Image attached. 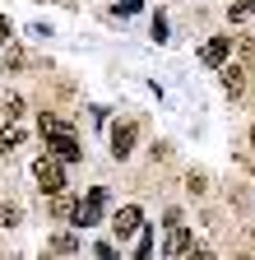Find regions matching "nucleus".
<instances>
[{
    "mask_svg": "<svg viewBox=\"0 0 255 260\" xmlns=\"http://www.w3.org/2000/svg\"><path fill=\"white\" fill-rule=\"evenodd\" d=\"M228 14H232V23H241V19H250V14H255V0H246V5H232Z\"/></svg>",
    "mask_w": 255,
    "mask_h": 260,
    "instance_id": "10",
    "label": "nucleus"
},
{
    "mask_svg": "<svg viewBox=\"0 0 255 260\" xmlns=\"http://www.w3.org/2000/svg\"><path fill=\"white\" fill-rule=\"evenodd\" d=\"M250 144H255V125H250Z\"/></svg>",
    "mask_w": 255,
    "mask_h": 260,
    "instance_id": "17",
    "label": "nucleus"
},
{
    "mask_svg": "<svg viewBox=\"0 0 255 260\" xmlns=\"http://www.w3.org/2000/svg\"><path fill=\"white\" fill-rule=\"evenodd\" d=\"M241 84H246V79H241V70H237V65H228V70H223V88L237 98V93H241Z\"/></svg>",
    "mask_w": 255,
    "mask_h": 260,
    "instance_id": "8",
    "label": "nucleus"
},
{
    "mask_svg": "<svg viewBox=\"0 0 255 260\" xmlns=\"http://www.w3.org/2000/svg\"><path fill=\"white\" fill-rule=\"evenodd\" d=\"M98 260H121V255H116V246H112V242H102V246H98Z\"/></svg>",
    "mask_w": 255,
    "mask_h": 260,
    "instance_id": "14",
    "label": "nucleus"
},
{
    "mask_svg": "<svg viewBox=\"0 0 255 260\" xmlns=\"http://www.w3.org/2000/svg\"><path fill=\"white\" fill-rule=\"evenodd\" d=\"M153 255V233H139V251H135V260H149Z\"/></svg>",
    "mask_w": 255,
    "mask_h": 260,
    "instance_id": "11",
    "label": "nucleus"
},
{
    "mask_svg": "<svg viewBox=\"0 0 255 260\" xmlns=\"http://www.w3.org/2000/svg\"><path fill=\"white\" fill-rule=\"evenodd\" d=\"M228 51H232V38H213V42H204L200 60H204V65H223V60H228Z\"/></svg>",
    "mask_w": 255,
    "mask_h": 260,
    "instance_id": "7",
    "label": "nucleus"
},
{
    "mask_svg": "<svg viewBox=\"0 0 255 260\" xmlns=\"http://www.w3.org/2000/svg\"><path fill=\"white\" fill-rule=\"evenodd\" d=\"M47 158H56V162H75V158H79V144H75V135H70V125L56 130V135H47Z\"/></svg>",
    "mask_w": 255,
    "mask_h": 260,
    "instance_id": "4",
    "label": "nucleus"
},
{
    "mask_svg": "<svg viewBox=\"0 0 255 260\" xmlns=\"http://www.w3.org/2000/svg\"><path fill=\"white\" fill-rule=\"evenodd\" d=\"M102 209H107V190H102V186H93L84 200L75 205V223H79V228H93V223L102 218Z\"/></svg>",
    "mask_w": 255,
    "mask_h": 260,
    "instance_id": "2",
    "label": "nucleus"
},
{
    "mask_svg": "<svg viewBox=\"0 0 255 260\" xmlns=\"http://www.w3.org/2000/svg\"><path fill=\"white\" fill-rule=\"evenodd\" d=\"M0 42H10V19L0 14Z\"/></svg>",
    "mask_w": 255,
    "mask_h": 260,
    "instance_id": "16",
    "label": "nucleus"
},
{
    "mask_svg": "<svg viewBox=\"0 0 255 260\" xmlns=\"http://www.w3.org/2000/svg\"><path fill=\"white\" fill-rule=\"evenodd\" d=\"M190 255V228L181 223V214H167V242H163V260H186Z\"/></svg>",
    "mask_w": 255,
    "mask_h": 260,
    "instance_id": "1",
    "label": "nucleus"
},
{
    "mask_svg": "<svg viewBox=\"0 0 255 260\" xmlns=\"http://www.w3.org/2000/svg\"><path fill=\"white\" fill-rule=\"evenodd\" d=\"M186 260H213V251H204V246H190V255Z\"/></svg>",
    "mask_w": 255,
    "mask_h": 260,
    "instance_id": "15",
    "label": "nucleus"
},
{
    "mask_svg": "<svg viewBox=\"0 0 255 260\" xmlns=\"http://www.w3.org/2000/svg\"><path fill=\"white\" fill-rule=\"evenodd\" d=\"M130 144H135V121H116V125H112V153L125 158V153H130Z\"/></svg>",
    "mask_w": 255,
    "mask_h": 260,
    "instance_id": "6",
    "label": "nucleus"
},
{
    "mask_svg": "<svg viewBox=\"0 0 255 260\" xmlns=\"http://www.w3.org/2000/svg\"><path fill=\"white\" fill-rule=\"evenodd\" d=\"M51 251H60V255H70V251H79L75 233H56V237H51Z\"/></svg>",
    "mask_w": 255,
    "mask_h": 260,
    "instance_id": "9",
    "label": "nucleus"
},
{
    "mask_svg": "<svg viewBox=\"0 0 255 260\" xmlns=\"http://www.w3.org/2000/svg\"><path fill=\"white\" fill-rule=\"evenodd\" d=\"M0 223L14 228V223H19V209H14V205H5V209H0Z\"/></svg>",
    "mask_w": 255,
    "mask_h": 260,
    "instance_id": "13",
    "label": "nucleus"
},
{
    "mask_svg": "<svg viewBox=\"0 0 255 260\" xmlns=\"http://www.w3.org/2000/svg\"><path fill=\"white\" fill-rule=\"evenodd\" d=\"M33 172H38V181H42L47 195H60V190H65V168H60L56 158H38V162H33Z\"/></svg>",
    "mask_w": 255,
    "mask_h": 260,
    "instance_id": "3",
    "label": "nucleus"
},
{
    "mask_svg": "<svg viewBox=\"0 0 255 260\" xmlns=\"http://www.w3.org/2000/svg\"><path fill=\"white\" fill-rule=\"evenodd\" d=\"M19 140H23V135H19V130H5V135H0V153H10V149H14Z\"/></svg>",
    "mask_w": 255,
    "mask_h": 260,
    "instance_id": "12",
    "label": "nucleus"
},
{
    "mask_svg": "<svg viewBox=\"0 0 255 260\" xmlns=\"http://www.w3.org/2000/svg\"><path fill=\"white\" fill-rule=\"evenodd\" d=\"M42 260H47V255H42Z\"/></svg>",
    "mask_w": 255,
    "mask_h": 260,
    "instance_id": "18",
    "label": "nucleus"
},
{
    "mask_svg": "<svg viewBox=\"0 0 255 260\" xmlns=\"http://www.w3.org/2000/svg\"><path fill=\"white\" fill-rule=\"evenodd\" d=\"M112 228H116V237L125 242V237H135L139 228H144V214H139V205H125L116 218H112Z\"/></svg>",
    "mask_w": 255,
    "mask_h": 260,
    "instance_id": "5",
    "label": "nucleus"
}]
</instances>
